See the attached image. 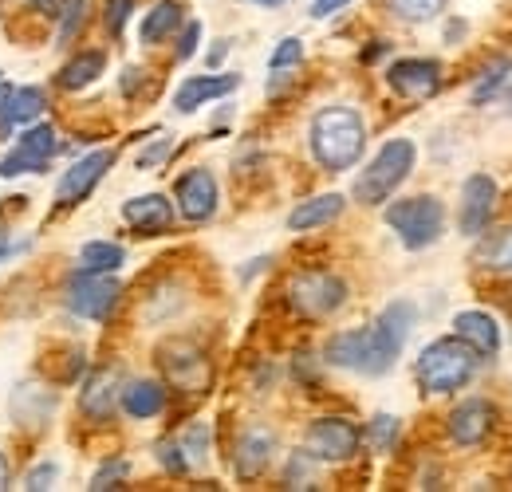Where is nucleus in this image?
I'll list each match as a JSON object with an SVG mask.
<instances>
[{"label": "nucleus", "mask_w": 512, "mask_h": 492, "mask_svg": "<svg viewBox=\"0 0 512 492\" xmlns=\"http://www.w3.org/2000/svg\"><path fill=\"white\" fill-rule=\"evenodd\" d=\"M410 327H414V308L410 304H390L375 327H351V331L331 335L323 355H327L331 367L359 370V374H386L398 363Z\"/></svg>", "instance_id": "1"}, {"label": "nucleus", "mask_w": 512, "mask_h": 492, "mask_svg": "<svg viewBox=\"0 0 512 492\" xmlns=\"http://www.w3.org/2000/svg\"><path fill=\"white\" fill-rule=\"evenodd\" d=\"M308 142H312V154L323 170H331V174L355 170L367 150L363 115L355 107H323L308 126Z\"/></svg>", "instance_id": "2"}, {"label": "nucleus", "mask_w": 512, "mask_h": 492, "mask_svg": "<svg viewBox=\"0 0 512 492\" xmlns=\"http://www.w3.org/2000/svg\"><path fill=\"white\" fill-rule=\"evenodd\" d=\"M477 363H481L477 351L469 343H461L457 335H449V339H434L430 347H422L414 374L426 394H453L473 382Z\"/></svg>", "instance_id": "3"}, {"label": "nucleus", "mask_w": 512, "mask_h": 492, "mask_svg": "<svg viewBox=\"0 0 512 492\" xmlns=\"http://www.w3.org/2000/svg\"><path fill=\"white\" fill-rule=\"evenodd\" d=\"M418 162V146L410 138H390L383 150L375 154V162L355 178V201L359 205H383L390 201V193L410 178Z\"/></svg>", "instance_id": "4"}, {"label": "nucleus", "mask_w": 512, "mask_h": 492, "mask_svg": "<svg viewBox=\"0 0 512 492\" xmlns=\"http://www.w3.org/2000/svg\"><path fill=\"white\" fill-rule=\"evenodd\" d=\"M386 225L398 233V241L406 248H430L442 229H446V209L438 197L422 193V197H402L394 205H386Z\"/></svg>", "instance_id": "5"}, {"label": "nucleus", "mask_w": 512, "mask_h": 492, "mask_svg": "<svg viewBox=\"0 0 512 492\" xmlns=\"http://www.w3.org/2000/svg\"><path fill=\"white\" fill-rule=\"evenodd\" d=\"M119 280L111 276V272H75L71 276V284H67V308L75 311V315H83V319H95V323H103L111 308L119 304Z\"/></svg>", "instance_id": "6"}, {"label": "nucleus", "mask_w": 512, "mask_h": 492, "mask_svg": "<svg viewBox=\"0 0 512 492\" xmlns=\"http://www.w3.org/2000/svg\"><path fill=\"white\" fill-rule=\"evenodd\" d=\"M347 300V284L331 272H300L292 284H288V304L300 311V315H331V311L343 308Z\"/></svg>", "instance_id": "7"}, {"label": "nucleus", "mask_w": 512, "mask_h": 492, "mask_svg": "<svg viewBox=\"0 0 512 492\" xmlns=\"http://www.w3.org/2000/svg\"><path fill=\"white\" fill-rule=\"evenodd\" d=\"M359 441H363V433L347 418H320L304 433V449L316 461H347L359 453Z\"/></svg>", "instance_id": "8"}, {"label": "nucleus", "mask_w": 512, "mask_h": 492, "mask_svg": "<svg viewBox=\"0 0 512 492\" xmlns=\"http://www.w3.org/2000/svg\"><path fill=\"white\" fill-rule=\"evenodd\" d=\"M497 209V182L489 174H469L461 185V233L477 237L485 233V225L493 221Z\"/></svg>", "instance_id": "9"}, {"label": "nucleus", "mask_w": 512, "mask_h": 492, "mask_svg": "<svg viewBox=\"0 0 512 492\" xmlns=\"http://www.w3.org/2000/svg\"><path fill=\"white\" fill-rule=\"evenodd\" d=\"M115 166V154L111 150H95L87 158H79L71 170H67L60 185H56V201L60 205H79L83 197H91V189L103 182V174Z\"/></svg>", "instance_id": "10"}, {"label": "nucleus", "mask_w": 512, "mask_h": 492, "mask_svg": "<svg viewBox=\"0 0 512 492\" xmlns=\"http://www.w3.org/2000/svg\"><path fill=\"white\" fill-rule=\"evenodd\" d=\"M217 201H221V193H217V178L209 170H190L178 178V213L186 221L193 225L209 221L217 213Z\"/></svg>", "instance_id": "11"}, {"label": "nucleus", "mask_w": 512, "mask_h": 492, "mask_svg": "<svg viewBox=\"0 0 512 492\" xmlns=\"http://www.w3.org/2000/svg\"><path fill=\"white\" fill-rule=\"evenodd\" d=\"M386 83L406 99H430L442 87V63L438 60H398L390 63Z\"/></svg>", "instance_id": "12"}, {"label": "nucleus", "mask_w": 512, "mask_h": 492, "mask_svg": "<svg viewBox=\"0 0 512 492\" xmlns=\"http://www.w3.org/2000/svg\"><path fill=\"white\" fill-rule=\"evenodd\" d=\"M493 422H497V414H493V406L485 402V398H465L453 414H449V437L457 441V445H481L489 433H493Z\"/></svg>", "instance_id": "13"}, {"label": "nucleus", "mask_w": 512, "mask_h": 492, "mask_svg": "<svg viewBox=\"0 0 512 492\" xmlns=\"http://www.w3.org/2000/svg\"><path fill=\"white\" fill-rule=\"evenodd\" d=\"M453 335H457L461 343H469V347L477 351V359H497V351H501V327H497V319L485 315V311H457Z\"/></svg>", "instance_id": "14"}, {"label": "nucleus", "mask_w": 512, "mask_h": 492, "mask_svg": "<svg viewBox=\"0 0 512 492\" xmlns=\"http://www.w3.org/2000/svg\"><path fill=\"white\" fill-rule=\"evenodd\" d=\"M119 378H115V370H99V374H91L87 382H83V390H79V410L91 418V422H111L115 418V406H119Z\"/></svg>", "instance_id": "15"}, {"label": "nucleus", "mask_w": 512, "mask_h": 492, "mask_svg": "<svg viewBox=\"0 0 512 492\" xmlns=\"http://www.w3.org/2000/svg\"><path fill=\"white\" fill-rule=\"evenodd\" d=\"M237 87H241V75H190V79L178 87L174 107H178L182 115H193V111L205 107L209 99H221V95H229V91H237Z\"/></svg>", "instance_id": "16"}, {"label": "nucleus", "mask_w": 512, "mask_h": 492, "mask_svg": "<svg viewBox=\"0 0 512 492\" xmlns=\"http://www.w3.org/2000/svg\"><path fill=\"white\" fill-rule=\"evenodd\" d=\"M123 221L138 233H166L174 225V205L162 193H146L123 205Z\"/></svg>", "instance_id": "17"}, {"label": "nucleus", "mask_w": 512, "mask_h": 492, "mask_svg": "<svg viewBox=\"0 0 512 492\" xmlns=\"http://www.w3.org/2000/svg\"><path fill=\"white\" fill-rule=\"evenodd\" d=\"M272 433L268 430H249L241 441H237V453H233V469H237V477H245V481H253L260 477L264 469H268V461H272Z\"/></svg>", "instance_id": "18"}, {"label": "nucleus", "mask_w": 512, "mask_h": 492, "mask_svg": "<svg viewBox=\"0 0 512 492\" xmlns=\"http://www.w3.org/2000/svg\"><path fill=\"white\" fill-rule=\"evenodd\" d=\"M339 213H343V193H323V197H312V201H304V205L292 209L288 229L292 233H308V229L331 225Z\"/></svg>", "instance_id": "19"}, {"label": "nucleus", "mask_w": 512, "mask_h": 492, "mask_svg": "<svg viewBox=\"0 0 512 492\" xmlns=\"http://www.w3.org/2000/svg\"><path fill=\"white\" fill-rule=\"evenodd\" d=\"M162 406H166V390H162V382L138 378V382H130L127 390H123V410H127L130 418H138V422L158 418Z\"/></svg>", "instance_id": "20"}, {"label": "nucleus", "mask_w": 512, "mask_h": 492, "mask_svg": "<svg viewBox=\"0 0 512 492\" xmlns=\"http://www.w3.org/2000/svg\"><path fill=\"white\" fill-rule=\"evenodd\" d=\"M44 107H48V99L40 87H12L4 107H0V119L12 126H28L44 115Z\"/></svg>", "instance_id": "21"}, {"label": "nucleus", "mask_w": 512, "mask_h": 492, "mask_svg": "<svg viewBox=\"0 0 512 492\" xmlns=\"http://www.w3.org/2000/svg\"><path fill=\"white\" fill-rule=\"evenodd\" d=\"M473 260L481 268H493V272H512V225L485 233L473 248Z\"/></svg>", "instance_id": "22"}, {"label": "nucleus", "mask_w": 512, "mask_h": 492, "mask_svg": "<svg viewBox=\"0 0 512 492\" xmlns=\"http://www.w3.org/2000/svg\"><path fill=\"white\" fill-rule=\"evenodd\" d=\"M182 4L178 0H158L146 16H142V44H158V40H166L178 24H182Z\"/></svg>", "instance_id": "23"}, {"label": "nucleus", "mask_w": 512, "mask_h": 492, "mask_svg": "<svg viewBox=\"0 0 512 492\" xmlns=\"http://www.w3.org/2000/svg\"><path fill=\"white\" fill-rule=\"evenodd\" d=\"M103 67H107L103 52H83V56H75V60L60 71V87H64V91H83V87H91V83L103 75Z\"/></svg>", "instance_id": "24"}, {"label": "nucleus", "mask_w": 512, "mask_h": 492, "mask_svg": "<svg viewBox=\"0 0 512 492\" xmlns=\"http://www.w3.org/2000/svg\"><path fill=\"white\" fill-rule=\"evenodd\" d=\"M509 71H512V60L509 56H501V60H493L481 75H477V83H473V91H469V99H473V107H485V103H493L497 95H501V87L509 83Z\"/></svg>", "instance_id": "25"}, {"label": "nucleus", "mask_w": 512, "mask_h": 492, "mask_svg": "<svg viewBox=\"0 0 512 492\" xmlns=\"http://www.w3.org/2000/svg\"><path fill=\"white\" fill-rule=\"evenodd\" d=\"M127 260L123 245H111V241H91V245L79 248V268L83 272H119Z\"/></svg>", "instance_id": "26"}, {"label": "nucleus", "mask_w": 512, "mask_h": 492, "mask_svg": "<svg viewBox=\"0 0 512 492\" xmlns=\"http://www.w3.org/2000/svg\"><path fill=\"white\" fill-rule=\"evenodd\" d=\"M24 154H32V158H40V162H52L56 158V150H60V138H56V126L52 123H32L24 134H20V142H16Z\"/></svg>", "instance_id": "27"}, {"label": "nucleus", "mask_w": 512, "mask_h": 492, "mask_svg": "<svg viewBox=\"0 0 512 492\" xmlns=\"http://www.w3.org/2000/svg\"><path fill=\"white\" fill-rule=\"evenodd\" d=\"M386 8L406 24H426L446 8V0H386Z\"/></svg>", "instance_id": "28"}, {"label": "nucleus", "mask_w": 512, "mask_h": 492, "mask_svg": "<svg viewBox=\"0 0 512 492\" xmlns=\"http://www.w3.org/2000/svg\"><path fill=\"white\" fill-rule=\"evenodd\" d=\"M398 418L394 414H379V418H371V426H367V437H371V445L386 453V449H394V441H398Z\"/></svg>", "instance_id": "29"}, {"label": "nucleus", "mask_w": 512, "mask_h": 492, "mask_svg": "<svg viewBox=\"0 0 512 492\" xmlns=\"http://www.w3.org/2000/svg\"><path fill=\"white\" fill-rule=\"evenodd\" d=\"M44 170H48V162H40V158L24 154L20 146L0 162V178H16V174H44Z\"/></svg>", "instance_id": "30"}, {"label": "nucleus", "mask_w": 512, "mask_h": 492, "mask_svg": "<svg viewBox=\"0 0 512 492\" xmlns=\"http://www.w3.org/2000/svg\"><path fill=\"white\" fill-rule=\"evenodd\" d=\"M300 60H304V44H300L296 36H288V40H280V48L272 52L268 67H272V71H284V67H296Z\"/></svg>", "instance_id": "31"}, {"label": "nucleus", "mask_w": 512, "mask_h": 492, "mask_svg": "<svg viewBox=\"0 0 512 492\" xmlns=\"http://www.w3.org/2000/svg\"><path fill=\"white\" fill-rule=\"evenodd\" d=\"M127 473H130V465H127V461H107V465H103V469H99V473L91 477V489H95V492L115 489V485H119V481H123Z\"/></svg>", "instance_id": "32"}, {"label": "nucleus", "mask_w": 512, "mask_h": 492, "mask_svg": "<svg viewBox=\"0 0 512 492\" xmlns=\"http://www.w3.org/2000/svg\"><path fill=\"white\" fill-rule=\"evenodd\" d=\"M158 461H162L170 473H186V469H190V457H186V449H182L178 441H162V445H158Z\"/></svg>", "instance_id": "33"}, {"label": "nucleus", "mask_w": 512, "mask_h": 492, "mask_svg": "<svg viewBox=\"0 0 512 492\" xmlns=\"http://www.w3.org/2000/svg\"><path fill=\"white\" fill-rule=\"evenodd\" d=\"M60 477V465L56 461H40L28 477H24V489H32V492H40V489H52V481Z\"/></svg>", "instance_id": "34"}, {"label": "nucleus", "mask_w": 512, "mask_h": 492, "mask_svg": "<svg viewBox=\"0 0 512 492\" xmlns=\"http://www.w3.org/2000/svg\"><path fill=\"white\" fill-rule=\"evenodd\" d=\"M130 12H134V0H107V28L119 36L127 28Z\"/></svg>", "instance_id": "35"}, {"label": "nucleus", "mask_w": 512, "mask_h": 492, "mask_svg": "<svg viewBox=\"0 0 512 492\" xmlns=\"http://www.w3.org/2000/svg\"><path fill=\"white\" fill-rule=\"evenodd\" d=\"M83 12H87V0H71V4H67L64 28H60V44H67V40L83 28Z\"/></svg>", "instance_id": "36"}, {"label": "nucleus", "mask_w": 512, "mask_h": 492, "mask_svg": "<svg viewBox=\"0 0 512 492\" xmlns=\"http://www.w3.org/2000/svg\"><path fill=\"white\" fill-rule=\"evenodd\" d=\"M182 449L190 453L193 461H201V457H205V449H209V426H201V422H197V426H193V430L186 433Z\"/></svg>", "instance_id": "37"}, {"label": "nucleus", "mask_w": 512, "mask_h": 492, "mask_svg": "<svg viewBox=\"0 0 512 492\" xmlns=\"http://www.w3.org/2000/svg\"><path fill=\"white\" fill-rule=\"evenodd\" d=\"M197 40H201V24L190 20L186 32H182V40H178V60H190L193 52H197Z\"/></svg>", "instance_id": "38"}, {"label": "nucleus", "mask_w": 512, "mask_h": 492, "mask_svg": "<svg viewBox=\"0 0 512 492\" xmlns=\"http://www.w3.org/2000/svg\"><path fill=\"white\" fill-rule=\"evenodd\" d=\"M166 154H170V142L162 138V142H154L150 150H142V154H138V170H150V166H158Z\"/></svg>", "instance_id": "39"}, {"label": "nucleus", "mask_w": 512, "mask_h": 492, "mask_svg": "<svg viewBox=\"0 0 512 492\" xmlns=\"http://www.w3.org/2000/svg\"><path fill=\"white\" fill-rule=\"evenodd\" d=\"M347 4H355V0H312V16H316V20H327L331 12L347 8Z\"/></svg>", "instance_id": "40"}, {"label": "nucleus", "mask_w": 512, "mask_h": 492, "mask_svg": "<svg viewBox=\"0 0 512 492\" xmlns=\"http://www.w3.org/2000/svg\"><path fill=\"white\" fill-rule=\"evenodd\" d=\"M225 56H229V40H221V44L209 52V67H217V63L225 60Z\"/></svg>", "instance_id": "41"}, {"label": "nucleus", "mask_w": 512, "mask_h": 492, "mask_svg": "<svg viewBox=\"0 0 512 492\" xmlns=\"http://www.w3.org/2000/svg\"><path fill=\"white\" fill-rule=\"evenodd\" d=\"M0 489H8V461L0 457Z\"/></svg>", "instance_id": "42"}, {"label": "nucleus", "mask_w": 512, "mask_h": 492, "mask_svg": "<svg viewBox=\"0 0 512 492\" xmlns=\"http://www.w3.org/2000/svg\"><path fill=\"white\" fill-rule=\"evenodd\" d=\"M4 252H8V241H4V229H0V256H4Z\"/></svg>", "instance_id": "43"}, {"label": "nucleus", "mask_w": 512, "mask_h": 492, "mask_svg": "<svg viewBox=\"0 0 512 492\" xmlns=\"http://www.w3.org/2000/svg\"><path fill=\"white\" fill-rule=\"evenodd\" d=\"M256 4H268V8H276V4H284V0H256Z\"/></svg>", "instance_id": "44"}]
</instances>
